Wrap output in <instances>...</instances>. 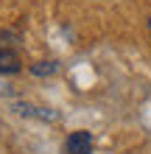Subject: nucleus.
Instances as JSON below:
<instances>
[{
    "instance_id": "7ed1b4c3",
    "label": "nucleus",
    "mask_w": 151,
    "mask_h": 154,
    "mask_svg": "<svg viewBox=\"0 0 151 154\" xmlns=\"http://www.w3.org/2000/svg\"><path fill=\"white\" fill-rule=\"evenodd\" d=\"M34 73H37V76H50V73H56V62H39V65L37 67H34Z\"/></svg>"
},
{
    "instance_id": "f03ea898",
    "label": "nucleus",
    "mask_w": 151,
    "mask_h": 154,
    "mask_svg": "<svg viewBox=\"0 0 151 154\" xmlns=\"http://www.w3.org/2000/svg\"><path fill=\"white\" fill-rule=\"evenodd\" d=\"M20 70V56L6 48V45H0V73H17Z\"/></svg>"
},
{
    "instance_id": "20e7f679",
    "label": "nucleus",
    "mask_w": 151,
    "mask_h": 154,
    "mask_svg": "<svg viewBox=\"0 0 151 154\" xmlns=\"http://www.w3.org/2000/svg\"><path fill=\"white\" fill-rule=\"evenodd\" d=\"M148 34H151V17H148Z\"/></svg>"
},
{
    "instance_id": "f257e3e1",
    "label": "nucleus",
    "mask_w": 151,
    "mask_h": 154,
    "mask_svg": "<svg viewBox=\"0 0 151 154\" xmlns=\"http://www.w3.org/2000/svg\"><path fill=\"white\" fill-rule=\"evenodd\" d=\"M67 154H92V134L90 132H73L65 143Z\"/></svg>"
}]
</instances>
